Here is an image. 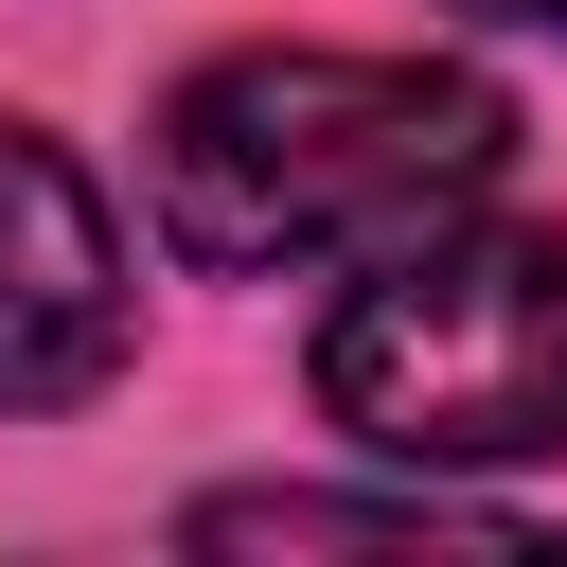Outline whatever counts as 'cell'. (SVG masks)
<instances>
[{
  "label": "cell",
  "instance_id": "cell-1",
  "mask_svg": "<svg viewBox=\"0 0 567 567\" xmlns=\"http://www.w3.org/2000/svg\"><path fill=\"white\" fill-rule=\"evenodd\" d=\"M496 159H514V106L443 53H213L159 106V230L213 284L372 266L478 213Z\"/></svg>",
  "mask_w": 567,
  "mask_h": 567
},
{
  "label": "cell",
  "instance_id": "cell-2",
  "mask_svg": "<svg viewBox=\"0 0 567 567\" xmlns=\"http://www.w3.org/2000/svg\"><path fill=\"white\" fill-rule=\"evenodd\" d=\"M319 408L390 461H567V230H408L319 319Z\"/></svg>",
  "mask_w": 567,
  "mask_h": 567
},
{
  "label": "cell",
  "instance_id": "cell-4",
  "mask_svg": "<svg viewBox=\"0 0 567 567\" xmlns=\"http://www.w3.org/2000/svg\"><path fill=\"white\" fill-rule=\"evenodd\" d=\"M532 549L514 514H461V496H213L195 549Z\"/></svg>",
  "mask_w": 567,
  "mask_h": 567
},
{
  "label": "cell",
  "instance_id": "cell-3",
  "mask_svg": "<svg viewBox=\"0 0 567 567\" xmlns=\"http://www.w3.org/2000/svg\"><path fill=\"white\" fill-rule=\"evenodd\" d=\"M124 372V248L106 195L0 124V408H71Z\"/></svg>",
  "mask_w": 567,
  "mask_h": 567
},
{
  "label": "cell",
  "instance_id": "cell-5",
  "mask_svg": "<svg viewBox=\"0 0 567 567\" xmlns=\"http://www.w3.org/2000/svg\"><path fill=\"white\" fill-rule=\"evenodd\" d=\"M478 18H514V35H567V0H478Z\"/></svg>",
  "mask_w": 567,
  "mask_h": 567
}]
</instances>
